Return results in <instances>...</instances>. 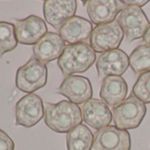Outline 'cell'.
Wrapping results in <instances>:
<instances>
[{
  "mask_svg": "<svg viewBox=\"0 0 150 150\" xmlns=\"http://www.w3.org/2000/svg\"><path fill=\"white\" fill-rule=\"evenodd\" d=\"M44 122L49 128L59 133L69 132L81 125L82 113L80 107L70 101H61L56 104H44Z\"/></svg>",
  "mask_w": 150,
  "mask_h": 150,
  "instance_id": "cell-1",
  "label": "cell"
},
{
  "mask_svg": "<svg viewBox=\"0 0 150 150\" xmlns=\"http://www.w3.org/2000/svg\"><path fill=\"white\" fill-rule=\"evenodd\" d=\"M96 51L88 43H77L65 46L57 64L64 75L82 73L88 71L96 61Z\"/></svg>",
  "mask_w": 150,
  "mask_h": 150,
  "instance_id": "cell-2",
  "label": "cell"
},
{
  "mask_svg": "<svg viewBox=\"0 0 150 150\" xmlns=\"http://www.w3.org/2000/svg\"><path fill=\"white\" fill-rule=\"evenodd\" d=\"M47 79L48 69L46 64L32 57L24 65L18 69L16 87L22 92L33 94V92L46 85Z\"/></svg>",
  "mask_w": 150,
  "mask_h": 150,
  "instance_id": "cell-3",
  "label": "cell"
},
{
  "mask_svg": "<svg viewBox=\"0 0 150 150\" xmlns=\"http://www.w3.org/2000/svg\"><path fill=\"white\" fill-rule=\"evenodd\" d=\"M146 113V104L132 93L127 99L113 109L112 117L117 128L130 130L137 128L141 124Z\"/></svg>",
  "mask_w": 150,
  "mask_h": 150,
  "instance_id": "cell-4",
  "label": "cell"
},
{
  "mask_svg": "<svg viewBox=\"0 0 150 150\" xmlns=\"http://www.w3.org/2000/svg\"><path fill=\"white\" fill-rule=\"evenodd\" d=\"M116 20L125 35L127 42L144 36L150 25L145 13L135 6H125Z\"/></svg>",
  "mask_w": 150,
  "mask_h": 150,
  "instance_id": "cell-5",
  "label": "cell"
},
{
  "mask_svg": "<svg viewBox=\"0 0 150 150\" xmlns=\"http://www.w3.org/2000/svg\"><path fill=\"white\" fill-rule=\"evenodd\" d=\"M124 32L117 21L96 26L91 34L90 46L96 52L117 50L122 42Z\"/></svg>",
  "mask_w": 150,
  "mask_h": 150,
  "instance_id": "cell-6",
  "label": "cell"
},
{
  "mask_svg": "<svg viewBox=\"0 0 150 150\" xmlns=\"http://www.w3.org/2000/svg\"><path fill=\"white\" fill-rule=\"evenodd\" d=\"M92 150H131V137L126 130L108 125L95 134Z\"/></svg>",
  "mask_w": 150,
  "mask_h": 150,
  "instance_id": "cell-7",
  "label": "cell"
},
{
  "mask_svg": "<svg viewBox=\"0 0 150 150\" xmlns=\"http://www.w3.org/2000/svg\"><path fill=\"white\" fill-rule=\"evenodd\" d=\"M42 100L35 94L23 96L16 104V125L32 127L43 117Z\"/></svg>",
  "mask_w": 150,
  "mask_h": 150,
  "instance_id": "cell-8",
  "label": "cell"
},
{
  "mask_svg": "<svg viewBox=\"0 0 150 150\" xmlns=\"http://www.w3.org/2000/svg\"><path fill=\"white\" fill-rule=\"evenodd\" d=\"M56 93L65 96L72 103L81 104L91 99L93 89L88 78L78 75H69L63 81Z\"/></svg>",
  "mask_w": 150,
  "mask_h": 150,
  "instance_id": "cell-9",
  "label": "cell"
},
{
  "mask_svg": "<svg viewBox=\"0 0 150 150\" xmlns=\"http://www.w3.org/2000/svg\"><path fill=\"white\" fill-rule=\"evenodd\" d=\"M130 65L126 53L119 49L102 53L96 63L99 78L121 76Z\"/></svg>",
  "mask_w": 150,
  "mask_h": 150,
  "instance_id": "cell-10",
  "label": "cell"
},
{
  "mask_svg": "<svg viewBox=\"0 0 150 150\" xmlns=\"http://www.w3.org/2000/svg\"><path fill=\"white\" fill-rule=\"evenodd\" d=\"M76 10L75 0H46L43 3L44 19L56 29H60L68 20L74 17Z\"/></svg>",
  "mask_w": 150,
  "mask_h": 150,
  "instance_id": "cell-11",
  "label": "cell"
},
{
  "mask_svg": "<svg viewBox=\"0 0 150 150\" xmlns=\"http://www.w3.org/2000/svg\"><path fill=\"white\" fill-rule=\"evenodd\" d=\"M13 21L16 37L20 43L36 44L47 34V26L40 17L30 15L26 19L14 20Z\"/></svg>",
  "mask_w": 150,
  "mask_h": 150,
  "instance_id": "cell-12",
  "label": "cell"
},
{
  "mask_svg": "<svg viewBox=\"0 0 150 150\" xmlns=\"http://www.w3.org/2000/svg\"><path fill=\"white\" fill-rule=\"evenodd\" d=\"M88 14L96 25L113 22L118 13L125 7L118 0H89L87 2Z\"/></svg>",
  "mask_w": 150,
  "mask_h": 150,
  "instance_id": "cell-13",
  "label": "cell"
},
{
  "mask_svg": "<svg viewBox=\"0 0 150 150\" xmlns=\"http://www.w3.org/2000/svg\"><path fill=\"white\" fill-rule=\"evenodd\" d=\"M82 119L94 129L107 127L112 120V113L109 106L98 99H90L81 107Z\"/></svg>",
  "mask_w": 150,
  "mask_h": 150,
  "instance_id": "cell-14",
  "label": "cell"
},
{
  "mask_svg": "<svg viewBox=\"0 0 150 150\" xmlns=\"http://www.w3.org/2000/svg\"><path fill=\"white\" fill-rule=\"evenodd\" d=\"M93 31L92 24L86 19L74 16L68 20L59 29L62 39L70 43H87L90 39Z\"/></svg>",
  "mask_w": 150,
  "mask_h": 150,
  "instance_id": "cell-15",
  "label": "cell"
},
{
  "mask_svg": "<svg viewBox=\"0 0 150 150\" xmlns=\"http://www.w3.org/2000/svg\"><path fill=\"white\" fill-rule=\"evenodd\" d=\"M65 48L64 41L55 33H47L33 47L35 57L46 64L57 58H59Z\"/></svg>",
  "mask_w": 150,
  "mask_h": 150,
  "instance_id": "cell-16",
  "label": "cell"
},
{
  "mask_svg": "<svg viewBox=\"0 0 150 150\" xmlns=\"http://www.w3.org/2000/svg\"><path fill=\"white\" fill-rule=\"evenodd\" d=\"M128 86L121 76H108L103 79L99 96L111 108H116L125 100Z\"/></svg>",
  "mask_w": 150,
  "mask_h": 150,
  "instance_id": "cell-17",
  "label": "cell"
},
{
  "mask_svg": "<svg viewBox=\"0 0 150 150\" xmlns=\"http://www.w3.org/2000/svg\"><path fill=\"white\" fill-rule=\"evenodd\" d=\"M94 136L84 125H79L66 135L67 150H92Z\"/></svg>",
  "mask_w": 150,
  "mask_h": 150,
  "instance_id": "cell-18",
  "label": "cell"
},
{
  "mask_svg": "<svg viewBox=\"0 0 150 150\" xmlns=\"http://www.w3.org/2000/svg\"><path fill=\"white\" fill-rule=\"evenodd\" d=\"M129 62L132 70L137 74L150 71V46H138L132 52Z\"/></svg>",
  "mask_w": 150,
  "mask_h": 150,
  "instance_id": "cell-19",
  "label": "cell"
},
{
  "mask_svg": "<svg viewBox=\"0 0 150 150\" xmlns=\"http://www.w3.org/2000/svg\"><path fill=\"white\" fill-rule=\"evenodd\" d=\"M18 44L13 24L0 21V58L6 53L13 50Z\"/></svg>",
  "mask_w": 150,
  "mask_h": 150,
  "instance_id": "cell-20",
  "label": "cell"
},
{
  "mask_svg": "<svg viewBox=\"0 0 150 150\" xmlns=\"http://www.w3.org/2000/svg\"><path fill=\"white\" fill-rule=\"evenodd\" d=\"M132 94L142 103H150V71L139 75L132 88Z\"/></svg>",
  "mask_w": 150,
  "mask_h": 150,
  "instance_id": "cell-21",
  "label": "cell"
},
{
  "mask_svg": "<svg viewBox=\"0 0 150 150\" xmlns=\"http://www.w3.org/2000/svg\"><path fill=\"white\" fill-rule=\"evenodd\" d=\"M0 150H14V143L13 139L0 129Z\"/></svg>",
  "mask_w": 150,
  "mask_h": 150,
  "instance_id": "cell-22",
  "label": "cell"
},
{
  "mask_svg": "<svg viewBox=\"0 0 150 150\" xmlns=\"http://www.w3.org/2000/svg\"><path fill=\"white\" fill-rule=\"evenodd\" d=\"M123 4L127 6L141 7L148 3L147 0H123Z\"/></svg>",
  "mask_w": 150,
  "mask_h": 150,
  "instance_id": "cell-23",
  "label": "cell"
},
{
  "mask_svg": "<svg viewBox=\"0 0 150 150\" xmlns=\"http://www.w3.org/2000/svg\"><path fill=\"white\" fill-rule=\"evenodd\" d=\"M143 41L145 43H146V45H149L150 46V25L146 32V34L144 35L143 36Z\"/></svg>",
  "mask_w": 150,
  "mask_h": 150,
  "instance_id": "cell-24",
  "label": "cell"
}]
</instances>
